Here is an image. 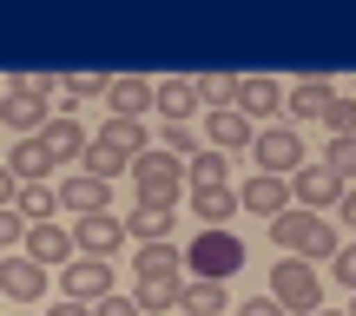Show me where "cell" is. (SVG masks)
Returning <instances> with one entry per match:
<instances>
[{
  "label": "cell",
  "instance_id": "cell-1",
  "mask_svg": "<svg viewBox=\"0 0 356 316\" xmlns=\"http://www.w3.org/2000/svg\"><path fill=\"white\" fill-rule=\"evenodd\" d=\"M270 244H277V257H304V264H330L343 251L337 244V224L323 211H304V204H284L270 217Z\"/></svg>",
  "mask_w": 356,
  "mask_h": 316
},
{
  "label": "cell",
  "instance_id": "cell-2",
  "mask_svg": "<svg viewBox=\"0 0 356 316\" xmlns=\"http://www.w3.org/2000/svg\"><path fill=\"white\" fill-rule=\"evenodd\" d=\"M47 92H60V79H7L0 86V126L13 132V139H40V126H47Z\"/></svg>",
  "mask_w": 356,
  "mask_h": 316
},
{
  "label": "cell",
  "instance_id": "cell-3",
  "mask_svg": "<svg viewBox=\"0 0 356 316\" xmlns=\"http://www.w3.org/2000/svg\"><path fill=\"white\" fill-rule=\"evenodd\" d=\"M270 303H277L284 316H317L323 310L317 264H304V257H277V270H270Z\"/></svg>",
  "mask_w": 356,
  "mask_h": 316
},
{
  "label": "cell",
  "instance_id": "cell-4",
  "mask_svg": "<svg viewBox=\"0 0 356 316\" xmlns=\"http://www.w3.org/2000/svg\"><path fill=\"white\" fill-rule=\"evenodd\" d=\"M185 264H191L198 283H225V277L244 270V244L231 238V231H198V238L185 244Z\"/></svg>",
  "mask_w": 356,
  "mask_h": 316
},
{
  "label": "cell",
  "instance_id": "cell-5",
  "mask_svg": "<svg viewBox=\"0 0 356 316\" xmlns=\"http://www.w3.org/2000/svg\"><path fill=\"white\" fill-rule=\"evenodd\" d=\"M126 172H132V185H139V204H178V191H185V165L165 158L159 145H145Z\"/></svg>",
  "mask_w": 356,
  "mask_h": 316
},
{
  "label": "cell",
  "instance_id": "cell-6",
  "mask_svg": "<svg viewBox=\"0 0 356 316\" xmlns=\"http://www.w3.org/2000/svg\"><path fill=\"white\" fill-rule=\"evenodd\" d=\"M251 158H257V172H264V178H291L297 165H304V139H297L291 126H264L251 139Z\"/></svg>",
  "mask_w": 356,
  "mask_h": 316
},
{
  "label": "cell",
  "instance_id": "cell-7",
  "mask_svg": "<svg viewBox=\"0 0 356 316\" xmlns=\"http://www.w3.org/2000/svg\"><path fill=\"white\" fill-rule=\"evenodd\" d=\"M106 290H113V257H73V264H60V297L99 303Z\"/></svg>",
  "mask_w": 356,
  "mask_h": 316
},
{
  "label": "cell",
  "instance_id": "cell-8",
  "mask_svg": "<svg viewBox=\"0 0 356 316\" xmlns=\"http://www.w3.org/2000/svg\"><path fill=\"white\" fill-rule=\"evenodd\" d=\"M284 185H291V198L304 204V211H330V204H337V191H343V185H337V172H330L323 158H304L291 178H284Z\"/></svg>",
  "mask_w": 356,
  "mask_h": 316
},
{
  "label": "cell",
  "instance_id": "cell-9",
  "mask_svg": "<svg viewBox=\"0 0 356 316\" xmlns=\"http://www.w3.org/2000/svg\"><path fill=\"white\" fill-rule=\"evenodd\" d=\"M119 244H126L119 211H86V217H73V251H79V257H113Z\"/></svg>",
  "mask_w": 356,
  "mask_h": 316
},
{
  "label": "cell",
  "instance_id": "cell-10",
  "mask_svg": "<svg viewBox=\"0 0 356 316\" xmlns=\"http://www.w3.org/2000/svg\"><path fill=\"white\" fill-rule=\"evenodd\" d=\"M251 139H257V126L251 119L238 113V106H211V113H204V145H211V152H251Z\"/></svg>",
  "mask_w": 356,
  "mask_h": 316
},
{
  "label": "cell",
  "instance_id": "cell-11",
  "mask_svg": "<svg viewBox=\"0 0 356 316\" xmlns=\"http://www.w3.org/2000/svg\"><path fill=\"white\" fill-rule=\"evenodd\" d=\"M113 191H106V178H92V172H66L60 185H53V204L60 211H73V217H86V211H113Z\"/></svg>",
  "mask_w": 356,
  "mask_h": 316
},
{
  "label": "cell",
  "instance_id": "cell-12",
  "mask_svg": "<svg viewBox=\"0 0 356 316\" xmlns=\"http://www.w3.org/2000/svg\"><path fill=\"white\" fill-rule=\"evenodd\" d=\"M0 297L20 303V310H33L40 297H47V270H40L33 257H7V264H0Z\"/></svg>",
  "mask_w": 356,
  "mask_h": 316
},
{
  "label": "cell",
  "instance_id": "cell-13",
  "mask_svg": "<svg viewBox=\"0 0 356 316\" xmlns=\"http://www.w3.org/2000/svg\"><path fill=\"white\" fill-rule=\"evenodd\" d=\"M20 257H33L40 270H60V264H73V231H60V224H26V238H20Z\"/></svg>",
  "mask_w": 356,
  "mask_h": 316
},
{
  "label": "cell",
  "instance_id": "cell-14",
  "mask_svg": "<svg viewBox=\"0 0 356 316\" xmlns=\"http://www.w3.org/2000/svg\"><path fill=\"white\" fill-rule=\"evenodd\" d=\"M40 145H47L53 165H79L86 158V126H79L73 113H53L47 126H40Z\"/></svg>",
  "mask_w": 356,
  "mask_h": 316
},
{
  "label": "cell",
  "instance_id": "cell-15",
  "mask_svg": "<svg viewBox=\"0 0 356 316\" xmlns=\"http://www.w3.org/2000/svg\"><path fill=\"white\" fill-rule=\"evenodd\" d=\"M119 224H126L132 244H172V231H178V204H139V211H126Z\"/></svg>",
  "mask_w": 356,
  "mask_h": 316
},
{
  "label": "cell",
  "instance_id": "cell-16",
  "mask_svg": "<svg viewBox=\"0 0 356 316\" xmlns=\"http://www.w3.org/2000/svg\"><path fill=\"white\" fill-rule=\"evenodd\" d=\"M284 204H291V185H284V178H264V172H257L251 185H238V211H257L264 224L284 211Z\"/></svg>",
  "mask_w": 356,
  "mask_h": 316
},
{
  "label": "cell",
  "instance_id": "cell-17",
  "mask_svg": "<svg viewBox=\"0 0 356 316\" xmlns=\"http://www.w3.org/2000/svg\"><path fill=\"white\" fill-rule=\"evenodd\" d=\"M92 145H99L106 158L132 165V158H139V152H145V145H152V139H145V126H139V119H113V126H106V132H92Z\"/></svg>",
  "mask_w": 356,
  "mask_h": 316
},
{
  "label": "cell",
  "instance_id": "cell-18",
  "mask_svg": "<svg viewBox=\"0 0 356 316\" xmlns=\"http://www.w3.org/2000/svg\"><path fill=\"white\" fill-rule=\"evenodd\" d=\"M231 106H238L244 119H270V113H284V86L277 79H238Z\"/></svg>",
  "mask_w": 356,
  "mask_h": 316
},
{
  "label": "cell",
  "instance_id": "cell-19",
  "mask_svg": "<svg viewBox=\"0 0 356 316\" xmlns=\"http://www.w3.org/2000/svg\"><path fill=\"white\" fill-rule=\"evenodd\" d=\"M152 106L165 113V126H191V113H198V86L191 79H165V86H152Z\"/></svg>",
  "mask_w": 356,
  "mask_h": 316
},
{
  "label": "cell",
  "instance_id": "cell-20",
  "mask_svg": "<svg viewBox=\"0 0 356 316\" xmlns=\"http://www.w3.org/2000/svg\"><path fill=\"white\" fill-rule=\"evenodd\" d=\"M106 106H113V119H145L152 113V79H106Z\"/></svg>",
  "mask_w": 356,
  "mask_h": 316
},
{
  "label": "cell",
  "instance_id": "cell-21",
  "mask_svg": "<svg viewBox=\"0 0 356 316\" xmlns=\"http://www.w3.org/2000/svg\"><path fill=\"white\" fill-rule=\"evenodd\" d=\"M191 217H198L204 231H225L231 217H238V191H231V185H211V191H191Z\"/></svg>",
  "mask_w": 356,
  "mask_h": 316
},
{
  "label": "cell",
  "instance_id": "cell-22",
  "mask_svg": "<svg viewBox=\"0 0 356 316\" xmlns=\"http://www.w3.org/2000/svg\"><path fill=\"white\" fill-rule=\"evenodd\" d=\"M211 185H231V158L211 152V145H198V152L185 158V191H211Z\"/></svg>",
  "mask_w": 356,
  "mask_h": 316
},
{
  "label": "cell",
  "instance_id": "cell-23",
  "mask_svg": "<svg viewBox=\"0 0 356 316\" xmlns=\"http://www.w3.org/2000/svg\"><path fill=\"white\" fill-rule=\"evenodd\" d=\"M7 172H13V185H47V178H53V158H47V145H40V139H20V145H13V158H7Z\"/></svg>",
  "mask_w": 356,
  "mask_h": 316
},
{
  "label": "cell",
  "instance_id": "cell-24",
  "mask_svg": "<svg viewBox=\"0 0 356 316\" xmlns=\"http://www.w3.org/2000/svg\"><path fill=\"white\" fill-rule=\"evenodd\" d=\"M178 310L185 316H225L231 297H225V283H198L191 277V283H178Z\"/></svg>",
  "mask_w": 356,
  "mask_h": 316
},
{
  "label": "cell",
  "instance_id": "cell-25",
  "mask_svg": "<svg viewBox=\"0 0 356 316\" xmlns=\"http://www.w3.org/2000/svg\"><path fill=\"white\" fill-rule=\"evenodd\" d=\"M132 303H139V316H172L178 310V277H145L132 290Z\"/></svg>",
  "mask_w": 356,
  "mask_h": 316
},
{
  "label": "cell",
  "instance_id": "cell-26",
  "mask_svg": "<svg viewBox=\"0 0 356 316\" xmlns=\"http://www.w3.org/2000/svg\"><path fill=\"white\" fill-rule=\"evenodd\" d=\"M178 264H185V257H178V244H139V257H132V277H178Z\"/></svg>",
  "mask_w": 356,
  "mask_h": 316
},
{
  "label": "cell",
  "instance_id": "cell-27",
  "mask_svg": "<svg viewBox=\"0 0 356 316\" xmlns=\"http://www.w3.org/2000/svg\"><path fill=\"white\" fill-rule=\"evenodd\" d=\"M330 99H337V92L323 86V79H304V86L284 92V113H291V119H323V106H330Z\"/></svg>",
  "mask_w": 356,
  "mask_h": 316
},
{
  "label": "cell",
  "instance_id": "cell-28",
  "mask_svg": "<svg viewBox=\"0 0 356 316\" xmlns=\"http://www.w3.org/2000/svg\"><path fill=\"white\" fill-rule=\"evenodd\" d=\"M13 211H20L26 224H53V211H60V204H53V185H20L13 191Z\"/></svg>",
  "mask_w": 356,
  "mask_h": 316
},
{
  "label": "cell",
  "instance_id": "cell-29",
  "mask_svg": "<svg viewBox=\"0 0 356 316\" xmlns=\"http://www.w3.org/2000/svg\"><path fill=\"white\" fill-rule=\"evenodd\" d=\"M323 165L337 172V185H356V132H350V139H330V152H323Z\"/></svg>",
  "mask_w": 356,
  "mask_h": 316
},
{
  "label": "cell",
  "instance_id": "cell-30",
  "mask_svg": "<svg viewBox=\"0 0 356 316\" xmlns=\"http://www.w3.org/2000/svg\"><path fill=\"white\" fill-rule=\"evenodd\" d=\"M198 132H191V126H165V132H159V152H165V158H178V165H185L191 152H198Z\"/></svg>",
  "mask_w": 356,
  "mask_h": 316
},
{
  "label": "cell",
  "instance_id": "cell-31",
  "mask_svg": "<svg viewBox=\"0 0 356 316\" xmlns=\"http://www.w3.org/2000/svg\"><path fill=\"white\" fill-rule=\"evenodd\" d=\"M323 126H330V139H350V132H356V99L337 92V99L323 106Z\"/></svg>",
  "mask_w": 356,
  "mask_h": 316
},
{
  "label": "cell",
  "instance_id": "cell-32",
  "mask_svg": "<svg viewBox=\"0 0 356 316\" xmlns=\"http://www.w3.org/2000/svg\"><path fill=\"white\" fill-rule=\"evenodd\" d=\"M60 92H66V99H106V79L99 73H66Z\"/></svg>",
  "mask_w": 356,
  "mask_h": 316
},
{
  "label": "cell",
  "instance_id": "cell-33",
  "mask_svg": "<svg viewBox=\"0 0 356 316\" xmlns=\"http://www.w3.org/2000/svg\"><path fill=\"white\" fill-rule=\"evenodd\" d=\"M191 86H198V99H204V106H231L238 79H225V73H204V79H191Z\"/></svg>",
  "mask_w": 356,
  "mask_h": 316
},
{
  "label": "cell",
  "instance_id": "cell-34",
  "mask_svg": "<svg viewBox=\"0 0 356 316\" xmlns=\"http://www.w3.org/2000/svg\"><path fill=\"white\" fill-rule=\"evenodd\" d=\"M330 270H337V283H343V290L356 297V244H343V251L330 257Z\"/></svg>",
  "mask_w": 356,
  "mask_h": 316
},
{
  "label": "cell",
  "instance_id": "cell-35",
  "mask_svg": "<svg viewBox=\"0 0 356 316\" xmlns=\"http://www.w3.org/2000/svg\"><path fill=\"white\" fill-rule=\"evenodd\" d=\"M92 316H139V303H132V290L119 297V290H106L99 303H92Z\"/></svg>",
  "mask_w": 356,
  "mask_h": 316
},
{
  "label": "cell",
  "instance_id": "cell-36",
  "mask_svg": "<svg viewBox=\"0 0 356 316\" xmlns=\"http://www.w3.org/2000/svg\"><path fill=\"white\" fill-rule=\"evenodd\" d=\"M20 238H26V217H20V211L7 204V211H0V251H13Z\"/></svg>",
  "mask_w": 356,
  "mask_h": 316
},
{
  "label": "cell",
  "instance_id": "cell-37",
  "mask_svg": "<svg viewBox=\"0 0 356 316\" xmlns=\"http://www.w3.org/2000/svg\"><path fill=\"white\" fill-rule=\"evenodd\" d=\"M330 211H337V217H343V224L356 231V185H343V191H337V204H330Z\"/></svg>",
  "mask_w": 356,
  "mask_h": 316
},
{
  "label": "cell",
  "instance_id": "cell-38",
  "mask_svg": "<svg viewBox=\"0 0 356 316\" xmlns=\"http://www.w3.org/2000/svg\"><path fill=\"white\" fill-rule=\"evenodd\" d=\"M238 316H284V310L270 303V297H251V303H238Z\"/></svg>",
  "mask_w": 356,
  "mask_h": 316
},
{
  "label": "cell",
  "instance_id": "cell-39",
  "mask_svg": "<svg viewBox=\"0 0 356 316\" xmlns=\"http://www.w3.org/2000/svg\"><path fill=\"white\" fill-rule=\"evenodd\" d=\"M47 316H92V303H73V297H60V303H53Z\"/></svg>",
  "mask_w": 356,
  "mask_h": 316
},
{
  "label": "cell",
  "instance_id": "cell-40",
  "mask_svg": "<svg viewBox=\"0 0 356 316\" xmlns=\"http://www.w3.org/2000/svg\"><path fill=\"white\" fill-rule=\"evenodd\" d=\"M13 191H20V185H13V172H7V165H0V211H7V204H13Z\"/></svg>",
  "mask_w": 356,
  "mask_h": 316
},
{
  "label": "cell",
  "instance_id": "cell-41",
  "mask_svg": "<svg viewBox=\"0 0 356 316\" xmlns=\"http://www.w3.org/2000/svg\"><path fill=\"white\" fill-rule=\"evenodd\" d=\"M317 316H343V310H317Z\"/></svg>",
  "mask_w": 356,
  "mask_h": 316
},
{
  "label": "cell",
  "instance_id": "cell-42",
  "mask_svg": "<svg viewBox=\"0 0 356 316\" xmlns=\"http://www.w3.org/2000/svg\"><path fill=\"white\" fill-rule=\"evenodd\" d=\"M343 316H356V297H350V310H343Z\"/></svg>",
  "mask_w": 356,
  "mask_h": 316
},
{
  "label": "cell",
  "instance_id": "cell-43",
  "mask_svg": "<svg viewBox=\"0 0 356 316\" xmlns=\"http://www.w3.org/2000/svg\"><path fill=\"white\" fill-rule=\"evenodd\" d=\"M172 316H185V310H172Z\"/></svg>",
  "mask_w": 356,
  "mask_h": 316
}]
</instances>
